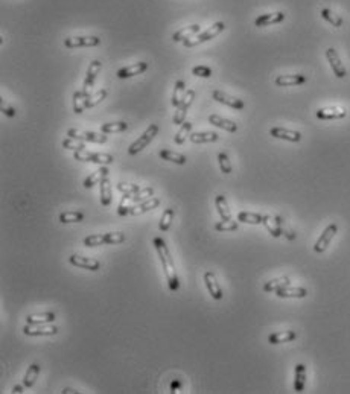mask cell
I'll return each instance as SVG.
<instances>
[{"label": "cell", "instance_id": "obj_13", "mask_svg": "<svg viewBox=\"0 0 350 394\" xmlns=\"http://www.w3.org/2000/svg\"><path fill=\"white\" fill-rule=\"evenodd\" d=\"M204 283H205V288H207L209 294L212 296V298L215 300H222L224 294H222V289H221V285L216 279V274L213 271H205L204 273Z\"/></svg>", "mask_w": 350, "mask_h": 394}, {"label": "cell", "instance_id": "obj_30", "mask_svg": "<svg viewBox=\"0 0 350 394\" xmlns=\"http://www.w3.org/2000/svg\"><path fill=\"white\" fill-rule=\"evenodd\" d=\"M306 387V365L297 364L294 370V391L303 393Z\"/></svg>", "mask_w": 350, "mask_h": 394}, {"label": "cell", "instance_id": "obj_44", "mask_svg": "<svg viewBox=\"0 0 350 394\" xmlns=\"http://www.w3.org/2000/svg\"><path fill=\"white\" fill-rule=\"evenodd\" d=\"M238 221H233V219H227L224 221L221 219V222H216L215 224V230L216 232H221V233H225V232H236L238 230Z\"/></svg>", "mask_w": 350, "mask_h": 394}, {"label": "cell", "instance_id": "obj_22", "mask_svg": "<svg viewBox=\"0 0 350 394\" xmlns=\"http://www.w3.org/2000/svg\"><path fill=\"white\" fill-rule=\"evenodd\" d=\"M276 296L279 298H304L307 296V289L304 288H293V286H285L279 291H276Z\"/></svg>", "mask_w": 350, "mask_h": 394}, {"label": "cell", "instance_id": "obj_29", "mask_svg": "<svg viewBox=\"0 0 350 394\" xmlns=\"http://www.w3.org/2000/svg\"><path fill=\"white\" fill-rule=\"evenodd\" d=\"M297 338V334L294 330H283V332H274L268 337L270 344H283V343H291Z\"/></svg>", "mask_w": 350, "mask_h": 394}, {"label": "cell", "instance_id": "obj_12", "mask_svg": "<svg viewBox=\"0 0 350 394\" xmlns=\"http://www.w3.org/2000/svg\"><path fill=\"white\" fill-rule=\"evenodd\" d=\"M67 136L72 139H78L82 142H92V143H105L108 140L104 133L99 134V133H92V131H79V130H73V128H70L67 131Z\"/></svg>", "mask_w": 350, "mask_h": 394}, {"label": "cell", "instance_id": "obj_37", "mask_svg": "<svg viewBox=\"0 0 350 394\" xmlns=\"http://www.w3.org/2000/svg\"><path fill=\"white\" fill-rule=\"evenodd\" d=\"M290 277H279V279H274V280H270L263 285V291L265 293H276L279 289L285 288L290 285Z\"/></svg>", "mask_w": 350, "mask_h": 394}, {"label": "cell", "instance_id": "obj_17", "mask_svg": "<svg viewBox=\"0 0 350 394\" xmlns=\"http://www.w3.org/2000/svg\"><path fill=\"white\" fill-rule=\"evenodd\" d=\"M285 17H286V14L282 12V11L270 12V14H262V15H259V17L254 20V26H257V28H263V26L277 25V23H282V22H283Z\"/></svg>", "mask_w": 350, "mask_h": 394}, {"label": "cell", "instance_id": "obj_26", "mask_svg": "<svg viewBox=\"0 0 350 394\" xmlns=\"http://www.w3.org/2000/svg\"><path fill=\"white\" fill-rule=\"evenodd\" d=\"M315 116L321 120H340L347 116V111L341 108H320Z\"/></svg>", "mask_w": 350, "mask_h": 394}, {"label": "cell", "instance_id": "obj_4", "mask_svg": "<svg viewBox=\"0 0 350 394\" xmlns=\"http://www.w3.org/2000/svg\"><path fill=\"white\" fill-rule=\"evenodd\" d=\"M125 241V235L120 232L114 233H99V235H90L84 239L86 246H99V245H114Z\"/></svg>", "mask_w": 350, "mask_h": 394}, {"label": "cell", "instance_id": "obj_19", "mask_svg": "<svg viewBox=\"0 0 350 394\" xmlns=\"http://www.w3.org/2000/svg\"><path fill=\"white\" fill-rule=\"evenodd\" d=\"M99 194H100V204L107 207L113 201V191H111V181H110V172L102 177L99 183Z\"/></svg>", "mask_w": 350, "mask_h": 394}, {"label": "cell", "instance_id": "obj_11", "mask_svg": "<svg viewBox=\"0 0 350 394\" xmlns=\"http://www.w3.org/2000/svg\"><path fill=\"white\" fill-rule=\"evenodd\" d=\"M25 335L28 337H52L58 334V327L56 326H41V324H26L23 327Z\"/></svg>", "mask_w": 350, "mask_h": 394}, {"label": "cell", "instance_id": "obj_42", "mask_svg": "<svg viewBox=\"0 0 350 394\" xmlns=\"http://www.w3.org/2000/svg\"><path fill=\"white\" fill-rule=\"evenodd\" d=\"M191 131H192V122H189V120H184V122L181 123L180 130L177 131L175 137H174V142H175L177 145H183V143H184V140H186V137L189 136V133H191Z\"/></svg>", "mask_w": 350, "mask_h": 394}, {"label": "cell", "instance_id": "obj_21", "mask_svg": "<svg viewBox=\"0 0 350 394\" xmlns=\"http://www.w3.org/2000/svg\"><path fill=\"white\" fill-rule=\"evenodd\" d=\"M160 205V199L152 197L147 201H143L140 204H136V205H131L130 209H128V215H134V216H139V215H143V213H147L148 210H152L155 209V207Z\"/></svg>", "mask_w": 350, "mask_h": 394}, {"label": "cell", "instance_id": "obj_27", "mask_svg": "<svg viewBox=\"0 0 350 394\" xmlns=\"http://www.w3.org/2000/svg\"><path fill=\"white\" fill-rule=\"evenodd\" d=\"M282 224H283V221H282V218H271V216H268V215H265L263 216V225L266 227V230H268L270 233H271V236H274V238H279V236H282L283 235V230H282Z\"/></svg>", "mask_w": 350, "mask_h": 394}, {"label": "cell", "instance_id": "obj_48", "mask_svg": "<svg viewBox=\"0 0 350 394\" xmlns=\"http://www.w3.org/2000/svg\"><path fill=\"white\" fill-rule=\"evenodd\" d=\"M63 148L70 149V151H82V149H86V145L82 143V140L79 142L78 139L67 137V139L63 140Z\"/></svg>", "mask_w": 350, "mask_h": 394}, {"label": "cell", "instance_id": "obj_53", "mask_svg": "<svg viewBox=\"0 0 350 394\" xmlns=\"http://www.w3.org/2000/svg\"><path fill=\"white\" fill-rule=\"evenodd\" d=\"M23 387H25V385H23ZM23 387H22V385H15V387L12 388V393H17V394L23 393Z\"/></svg>", "mask_w": 350, "mask_h": 394}, {"label": "cell", "instance_id": "obj_1", "mask_svg": "<svg viewBox=\"0 0 350 394\" xmlns=\"http://www.w3.org/2000/svg\"><path fill=\"white\" fill-rule=\"evenodd\" d=\"M155 250H157V254L160 257V263H161V268L164 271V276H166V280H168V286L172 293H177L180 289V279H178V274H177V269H175V265H174V260H172V254L169 251V248L166 245L161 238H154L152 241Z\"/></svg>", "mask_w": 350, "mask_h": 394}, {"label": "cell", "instance_id": "obj_2", "mask_svg": "<svg viewBox=\"0 0 350 394\" xmlns=\"http://www.w3.org/2000/svg\"><path fill=\"white\" fill-rule=\"evenodd\" d=\"M160 133V127L157 125V123H151V125L142 133V136L136 140V142H133L131 145H130V148H128V154L130 155H136V154H139L140 151H143L145 149L148 145L154 140V137L157 136Z\"/></svg>", "mask_w": 350, "mask_h": 394}, {"label": "cell", "instance_id": "obj_52", "mask_svg": "<svg viewBox=\"0 0 350 394\" xmlns=\"http://www.w3.org/2000/svg\"><path fill=\"white\" fill-rule=\"evenodd\" d=\"M79 394V391H76V390H73V388H64L63 390V394Z\"/></svg>", "mask_w": 350, "mask_h": 394}, {"label": "cell", "instance_id": "obj_51", "mask_svg": "<svg viewBox=\"0 0 350 394\" xmlns=\"http://www.w3.org/2000/svg\"><path fill=\"white\" fill-rule=\"evenodd\" d=\"M0 108H2V113H3L5 116H8V117H15V114H17L15 108H14L12 105H9V103H8L6 100H2V102H0Z\"/></svg>", "mask_w": 350, "mask_h": 394}, {"label": "cell", "instance_id": "obj_15", "mask_svg": "<svg viewBox=\"0 0 350 394\" xmlns=\"http://www.w3.org/2000/svg\"><path fill=\"white\" fill-rule=\"evenodd\" d=\"M69 262L73 266H78V268H82V269H89V271H98V269L100 268L99 260L92 259V257H84L81 254H72L69 257Z\"/></svg>", "mask_w": 350, "mask_h": 394}, {"label": "cell", "instance_id": "obj_35", "mask_svg": "<svg viewBox=\"0 0 350 394\" xmlns=\"http://www.w3.org/2000/svg\"><path fill=\"white\" fill-rule=\"evenodd\" d=\"M186 82L184 81H181V79H178L177 82H175V86H174V92H172V99H171V102H172V107H178L180 105V102H181V99L184 98V95H186Z\"/></svg>", "mask_w": 350, "mask_h": 394}, {"label": "cell", "instance_id": "obj_34", "mask_svg": "<svg viewBox=\"0 0 350 394\" xmlns=\"http://www.w3.org/2000/svg\"><path fill=\"white\" fill-rule=\"evenodd\" d=\"M128 130L127 122H108L100 125V133L104 134H114V133H122Z\"/></svg>", "mask_w": 350, "mask_h": 394}, {"label": "cell", "instance_id": "obj_46", "mask_svg": "<svg viewBox=\"0 0 350 394\" xmlns=\"http://www.w3.org/2000/svg\"><path fill=\"white\" fill-rule=\"evenodd\" d=\"M107 95H108L107 89H100V90H98L96 93H92V96H90L89 100H87V108H93V107H96L98 103H100L102 100H104V99L107 98Z\"/></svg>", "mask_w": 350, "mask_h": 394}, {"label": "cell", "instance_id": "obj_50", "mask_svg": "<svg viewBox=\"0 0 350 394\" xmlns=\"http://www.w3.org/2000/svg\"><path fill=\"white\" fill-rule=\"evenodd\" d=\"M212 69L209 66H195L192 69V75L198 76V78H210L212 76Z\"/></svg>", "mask_w": 350, "mask_h": 394}, {"label": "cell", "instance_id": "obj_14", "mask_svg": "<svg viewBox=\"0 0 350 394\" xmlns=\"http://www.w3.org/2000/svg\"><path fill=\"white\" fill-rule=\"evenodd\" d=\"M307 81L306 75L297 73V75H279L274 79V84L277 87H294V86H301Z\"/></svg>", "mask_w": 350, "mask_h": 394}, {"label": "cell", "instance_id": "obj_40", "mask_svg": "<svg viewBox=\"0 0 350 394\" xmlns=\"http://www.w3.org/2000/svg\"><path fill=\"white\" fill-rule=\"evenodd\" d=\"M174 216H175V212L172 207H169V209H166L163 212V216L160 219V224H158V230L160 232H168L171 229V224L174 221Z\"/></svg>", "mask_w": 350, "mask_h": 394}, {"label": "cell", "instance_id": "obj_16", "mask_svg": "<svg viewBox=\"0 0 350 394\" xmlns=\"http://www.w3.org/2000/svg\"><path fill=\"white\" fill-rule=\"evenodd\" d=\"M148 70V63L145 61H139V63H134L131 66H127V67H122L117 70V78L119 79H128V78H133L136 75H142L143 72Z\"/></svg>", "mask_w": 350, "mask_h": 394}, {"label": "cell", "instance_id": "obj_7", "mask_svg": "<svg viewBox=\"0 0 350 394\" xmlns=\"http://www.w3.org/2000/svg\"><path fill=\"white\" fill-rule=\"evenodd\" d=\"M100 45V38L96 35H79V37H69L64 40V46L67 49L76 48H95Z\"/></svg>", "mask_w": 350, "mask_h": 394}, {"label": "cell", "instance_id": "obj_18", "mask_svg": "<svg viewBox=\"0 0 350 394\" xmlns=\"http://www.w3.org/2000/svg\"><path fill=\"white\" fill-rule=\"evenodd\" d=\"M270 136H273L274 139H280V140H286V142H300L301 140V133L294 131V130H288L283 127H273L270 130Z\"/></svg>", "mask_w": 350, "mask_h": 394}, {"label": "cell", "instance_id": "obj_39", "mask_svg": "<svg viewBox=\"0 0 350 394\" xmlns=\"http://www.w3.org/2000/svg\"><path fill=\"white\" fill-rule=\"evenodd\" d=\"M263 216L265 215H259V213H253V212H239L238 213V221L244 222V224L259 225V224H263Z\"/></svg>", "mask_w": 350, "mask_h": 394}, {"label": "cell", "instance_id": "obj_41", "mask_svg": "<svg viewBox=\"0 0 350 394\" xmlns=\"http://www.w3.org/2000/svg\"><path fill=\"white\" fill-rule=\"evenodd\" d=\"M321 17L326 20L327 23H331L332 26H335V28H341L343 26V23H344V20H343V17H340V15H337V14H334L331 9L329 8H323L321 9Z\"/></svg>", "mask_w": 350, "mask_h": 394}, {"label": "cell", "instance_id": "obj_28", "mask_svg": "<svg viewBox=\"0 0 350 394\" xmlns=\"http://www.w3.org/2000/svg\"><path fill=\"white\" fill-rule=\"evenodd\" d=\"M189 139L195 145H200V143H213V142H218L219 140V134L215 133V131H200V133H192L189 136Z\"/></svg>", "mask_w": 350, "mask_h": 394}, {"label": "cell", "instance_id": "obj_25", "mask_svg": "<svg viewBox=\"0 0 350 394\" xmlns=\"http://www.w3.org/2000/svg\"><path fill=\"white\" fill-rule=\"evenodd\" d=\"M201 31V26L200 25H189V26H184V28H180L178 31H175L172 34V40L175 43L178 41H184V40H189L192 38L195 34H198Z\"/></svg>", "mask_w": 350, "mask_h": 394}, {"label": "cell", "instance_id": "obj_20", "mask_svg": "<svg viewBox=\"0 0 350 394\" xmlns=\"http://www.w3.org/2000/svg\"><path fill=\"white\" fill-rule=\"evenodd\" d=\"M102 69V63L99 59H93L92 63L89 64L87 67V73H86V79H84V86H82V90H89L90 87L95 86V82H96V78L99 75Z\"/></svg>", "mask_w": 350, "mask_h": 394}, {"label": "cell", "instance_id": "obj_24", "mask_svg": "<svg viewBox=\"0 0 350 394\" xmlns=\"http://www.w3.org/2000/svg\"><path fill=\"white\" fill-rule=\"evenodd\" d=\"M90 96H92V93L87 90H78L73 93V111L76 114H81L87 108V100Z\"/></svg>", "mask_w": 350, "mask_h": 394}, {"label": "cell", "instance_id": "obj_23", "mask_svg": "<svg viewBox=\"0 0 350 394\" xmlns=\"http://www.w3.org/2000/svg\"><path fill=\"white\" fill-rule=\"evenodd\" d=\"M209 123H212L213 127L216 128H221L224 131H227V133H236L238 131V125L235 122L229 120V119H224L218 114H210L209 116Z\"/></svg>", "mask_w": 350, "mask_h": 394}, {"label": "cell", "instance_id": "obj_3", "mask_svg": "<svg viewBox=\"0 0 350 394\" xmlns=\"http://www.w3.org/2000/svg\"><path fill=\"white\" fill-rule=\"evenodd\" d=\"M225 29V23L224 22H216L213 23L212 26H209V29H205L204 32H201L200 35H197V38H189V40H184L183 45L184 48H195V46H200L205 41H209L215 37H218L222 31Z\"/></svg>", "mask_w": 350, "mask_h": 394}, {"label": "cell", "instance_id": "obj_31", "mask_svg": "<svg viewBox=\"0 0 350 394\" xmlns=\"http://www.w3.org/2000/svg\"><path fill=\"white\" fill-rule=\"evenodd\" d=\"M55 321L53 312H41V314H32L26 317V324H50Z\"/></svg>", "mask_w": 350, "mask_h": 394}, {"label": "cell", "instance_id": "obj_5", "mask_svg": "<svg viewBox=\"0 0 350 394\" xmlns=\"http://www.w3.org/2000/svg\"><path fill=\"white\" fill-rule=\"evenodd\" d=\"M73 158L78 161H84V163H95V164H102L107 166L114 161V157L110 154L104 152H90V151H73Z\"/></svg>", "mask_w": 350, "mask_h": 394}, {"label": "cell", "instance_id": "obj_43", "mask_svg": "<svg viewBox=\"0 0 350 394\" xmlns=\"http://www.w3.org/2000/svg\"><path fill=\"white\" fill-rule=\"evenodd\" d=\"M58 219H59V222H61V224L81 222V221H84V213L69 210V212H63V213H61V215L58 216Z\"/></svg>", "mask_w": 350, "mask_h": 394}, {"label": "cell", "instance_id": "obj_45", "mask_svg": "<svg viewBox=\"0 0 350 394\" xmlns=\"http://www.w3.org/2000/svg\"><path fill=\"white\" fill-rule=\"evenodd\" d=\"M218 164H219V169L221 172H224L225 175H229L233 172V166H232V161L229 158V155L225 152H219L218 154Z\"/></svg>", "mask_w": 350, "mask_h": 394}, {"label": "cell", "instance_id": "obj_8", "mask_svg": "<svg viewBox=\"0 0 350 394\" xmlns=\"http://www.w3.org/2000/svg\"><path fill=\"white\" fill-rule=\"evenodd\" d=\"M337 232H338V225L337 224H329L326 229L323 230V233L320 235V238L317 239V242H315V245H314V251L315 253H324L326 250H327V246L331 245V242H332V239L335 238V235H337Z\"/></svg>", "mask_w": 350, "mask_h": 394}, {"label": "cell", "instance_id": "obj_33", "mask_svg": "<svg viewBox=\"0 0 350 394\" xmlns=\"http://www.w3.org/2000/svg\"><path fill=\"white\" fill-rule=\"evenodd\" d=\"M158 155H160L161 160L172 161V163H175V164H186V161H188V158L184 157L183 154L175 152V151H172V149H160Z\"/></svg>", "mask_w": 350, "mask_h": 394}, {"label": "cell", "instance_id": "obj_32", "mask_svg": "<svg viewBox=\"0 0 350 394\" xmlns=\"http://www.w3.org/2000/svg\"><path fill=\"white\" fill-rule=\"evenodd\" d=\"M215 205H216V210H218L221 219H224V221L232 219V212H230V209H229L227 199H225L224 195H216V198H215Z\"/></svg>", "mask_w": 350, "mask_h": 394}, {"label": "cell", "instance_id": "obj_6", "mask_svg": "<svg viewBox=\"0 0 350 394\" xmlns=\"http://www.w3.org/2000/svg\"><path fill=\"white\" fill-rule=\"evenodd\" d=\"M195 98H197L195 90H188L186 92V95H184V98L180 102V105L175 108V113L172 116V123H175V125H181V123L186 120V114H188L189 108L192 107Z\"/></svg>", "mask_w": 350, "mask_h": 394}, {"label": "cell", "instance_id": "obj_49", "mask_svg": "<svg viewBox=\"0 0 350 394\" xmlns=\"http://www.w3.org/2000/svg\"><path fill=\"white\" fill-rule=\"evenodd\" d=\"M152 195H154V188H143V189H140V192H137L133 198H131V201L134 202V204H140L143 199H150V198H152Z\"/></svg>", "mask_w": 350, "mask_h": 394}, {"label": "cell", "instance_id": "obj_36", "mask_svg": "<svg viewBox=\"0 0 350 394\" xmlns=\"http://www.w3.org/2000/svg\"><path fill=\"white\" fill-rule=\"evenodd\" d=\"M110 171H108V168L107 166H102V168H99V171H96V172H93L92 175H89L86 180H84V188L86 189H92L93 186H96V184H99L100 183V180H102V177H104L105 174H108Z\"/></svg>", "mask_w": 350, "mask_h": 394}, {"label": "cell", "instance_id": "obj_9", "mask_svg": "<svg viewBox=\"0 0 350 394\" xmlns=\"http://www.w3.org/2000/svg\"><path fill=\"white\" fill-rule=\"evenodd\" d=\"M326 58L329 61V64H331V69L334 70V75L338 78V79H343L347 76V69L344 67V64L341 63V58L338 55V52L334 49V48H329L326 50Z\"/></svg>", "mask_w": 350, "mask_h": 394}, {"label": "cell", "instance_id": "obj_10", "mask_svg": "<svg viewBox=\"0 0 350 394\" xmlns=\"http://www.w3.org/2000/svg\"><path fill=\"white\" fill-rule=\"evenodd\" d=\"M212 98L222 103L225 107H230L233 110H244L245 108V102L242 99H238V98H233V96H229L227 93H224L221 90H213L212 92Z\"/></svg>", "mask_w": 350, "mask_h": 394}, {"label": "cell", "instance_id": "obj_38", "mask_svg": "<svg viewBox=\"0 0 350 394\" xmlns=\"http://www.w3.org/2000/svg\"><path fill=\"white\" fill-rule=\"evenodd\" d=\"M40 370H41V367H40L38 364H31V365H29V368L26 370V375H25V378H23V385H25L26 388L34 387L35 381L38 379Z\"/></svg>", "mask_w": 350, "mask_h": 394}, {"label": "cell", "instance_id": "obj_47", "mask_svg": "<svg viewBox=\"0 0 350 394\" xmlns=\"http://www.w3.org/2000/svg\"><path fill=\"white\" fill-rule=\"evenodd\" d=\"M140 186H137V184H130V183H119L117 184V191L120 192V194H123V195H131V197H134L137 192H140Z\"/></svg>", "mask_w": 350, "mask_h": 394}]
</instances>
